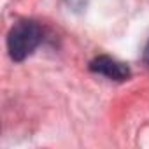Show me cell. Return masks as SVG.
I'll list each match as a JSON object with an SVG mask.
<instances>
[{"label":"cell","instance_id":"6da1fadb","mask_svg":"<svg viewBox=\"0 0 149 149\" xmlns=\"http://www.w3.org/2000/svg\"><path fill=\"white\" fill-rule=\"evenodd\" d=\"M42 40V30L33 21H19L7 37V47L13 60L21 61L28 54L33 53V49Z\"/></svg>","mask_w":149,"mask_h":149},{"label":"cell","instance_id":"7a4b0ae2","mask_svg":"<svg viewBox=\"0 0 149 149\" xmlns=\"http://www.w3.org/2000/svg\"><path fill=\"white\" fill-rule=\"evenodd\" d=\"M90 68L97 74H102V76L114 79V81H123L130 76V68L125 63H119L109 56H98L90 63Z\"/></svg>","mask_w":149,"mask_h":149},{"label":"cell","instance_id":"3957f363","mask_svg":"<svg viewBox=\"0 0 149 149\" xmlns=\"http://www.w3.org/2000/svg\"><path fill=\"white\" fill-rule=\"evenodd\" d=\"M144 61L149 65V40H147V44H146V47H144Z\"/></svg>","mask_w":149,"mask_h":149}]
</instances>
